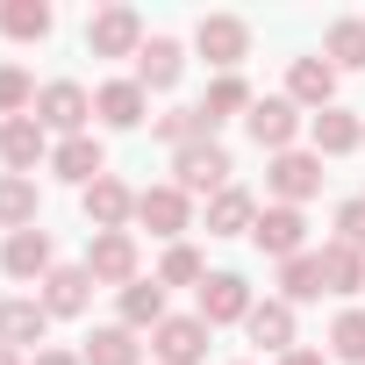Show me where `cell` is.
Instances as JSON below:
<instances>
[{
	"label": "cell",
	"instance_id": "obj_40",
	"mask_svg": "<svg viewBox=\"0 0 365 365\" xmlns=\"http://www.w3.org/2000/svg\"><path fill=\"white\" fill-rule=\"evenodd\" d=\"M358 201H365V194H358Z\"/></svg>",
	"mask_w": 365,
	"mask_h": 365
},
{
	"label": "cell",
	"instance_id": "obj_12",
	"mask_svg": "<svg viewBox=\"0 0 365 365\" xmlns=\"http://www.w3.org/2000/svg\"><path fill=\"white\" fill-rule=\"evenodd\" d=\"M287 101L294 108H315V115L336 108V65L329 58H294L287 65Z\"/></svg>",
	"mask_w": 365,
	"mask_h": 365
},
{
	"label": "cell",
	"instance_id": "obj_37",
	"mask_svg": "<svg viewBox=\"0 0 365 365\" xmlns=\"http://www.w3.org/2000/svg\"><path fill=\"white\" fill-rule=\"evenodd\" d=\"M29 365H86V358H79V351H36Z\"/></svg>",
	"mask_w": 365,
	"mask_h": 365
},
{
	"label": "cell",
	"instance_id": "obj_16",
	"mask_svg": "<svg viewBox=\"0 0 365 365\" xmlns=\"http://www.w3.org/2000/svg\"><path fill=\"white\" fill-rule=\"evenodd\" d=\"M43 329H51V308H43V301H29V294L0 301V344H8V351H29V344H43Z\"/></svg>",
	"mask_w": 365,
	"mask_h": 365
},
{
	"label": "cell",
	"instance_id": "obj_22",
	"mask_svg": "<svg viewBox=\"0 0 365 365\" xmlns=\"http://www.w3.org/2000/svg\"><path fill=\"white\" fill-rule=\"evenodd\" d=\"M244 329H251V344H265V351H294V308L287 301H258L251 315H244Z\"/></svg>",
	"mask_w": 365,
	"mask_h": 365
},
{
	"label": "cell",
	"instance_id": "obj_35",
	"mask_svg": "<svg viewBox=\"0 0 365 365\" xmlns=\"http://www.w3.org/2000/svg\"><path fill=\"white\" fill-rule=\"evenodd\" d=\"M329 351L351 358V365H365V308H344V315L329 322Z\"/></svg>",
	"mask_w": 365,
	"mask_h": 365
},
{
	"label": "cell",
	"instance_id": "obj_30",
	"mask_svg": "<svg viewBox=\"0 0 365 365\" xmlns=\"http://www.w3.org/2000/svg\"><path fill=\"white\" fill-rule=\"evenodd\" d=\"M150 129H158V143H172V150H187V143H208V136H215L201 108H165Z\"/></svg>",
	"mask_w": 365,
	"mask_h": 365
},
{
	"label": "cell",
	"instance_id": "obj_17",
	"mask_svg": "<svg viewBox=\"0 0 365 365\" xmlns=\"http://www.w3.org/2000/svg\"><path fill=\"white\" fill-rule=\"evenodd\" d=\"M179 72H187V51H179L172 36H150V43L136 51V86H143V93H165V86H179Z\"/></svg>",
	"mask_w": 365,
	"mask_h": 365
},
{
	"label": "cell",
	"instance_id": "obj_11",
	"mask_svg": "<svg viewBox=\"0 0 365 365\" xmlns=\"http://www.w3.org/2000/svg\"><path fill=\"white\" fill-rule=\"evenodd\" d=\"M258 301H251V279L244 272H208L201 279V322L215 329V322H244Z\"/></svg>",
	"mask_w": 365,
	"mask_h": 365
},
{
	"label": "cell",
	"instance_id": "obj_23",
	"mask_svg": "<svg viewBox=\"0 0 365 365\" xmlns=\"http://www.w3.org/2000/svg\"><path fill=\"white\" fill-rule=\"evenodd\" d=\"M0 230H36V179L22 172H0Z\"/></svg>",
	"mask_w": 365,
	"mask_h": 365
},
{
	"label": "cell",
	"instance_id": "obj_20",
	"mask_svg": "<svg viewBox=\"0 0 365 365\" xmlns=\"http://www.w3.org/2000/svg\"><path fill=\"white\" fill-rule=\"evenodd\" d=\"M251 230H258L251 187H222V194L208 201V237H251Z\"/></svg>",
	"mask_w": 365,
	"mask_h": 365
},
{
	"label": "cell",
	"instance_id": "obj_28",
	"mask_svg": "<svg viewBox=\"0 0 365 365\" xmlns=\"http://www.w3.org/2000/svg\"><path fill=\"white\" fill-rule=\"evenodd\" d=\"M322 58H329L336 72H365V22H358V15L329 22V36H322Z\"/></svg>",
	"mask_w": 365,
	"mask_h": 365
},
{
	"label": "cell",
	"instance_id": "obj_33",
	"mask_svg": "<svg viewBox=\"0 0 365 365\" xmlns=\"http://www.w3.org/2000/svg\"><path fill=\"white\" fill-rule=\"evenodd\" d=\"M279 287H287V308H294V301H315V294H322V265H315V251L287 258V265H279Z\"/></svg>",
	"mask_w": 365,
	"mask_h": 365
},
{
	"label": "cell",
	"instance_id": "obj_34",
	"mask_svg": "<svg viewBox=\"0 0 365 365\" xmlns=\"http://www.w3.org/2000/svg\"><path fill=\"white\" fill-rule=\"evenodd\" d=\"M201 279H208V265H201V251H194V244H172V251H165L158 287H201Z\"/></svg>",
	"mask_w": 365,
	"mask_h": 365
},
{
	"label": "cell",
	"instance_id": "obj_32",
	"mask_svg": "<svg viewBox=\"0 0 365 365\" xmlns=\"http://www.w3.org/2000/svg\"><path fill=\"white\" fill-rule=\"evenodd\" d=\"M36 93H43V86H36L22 65H0V115H8V122H15V115H36Z\"/></svg>",
	"mask_w": 365,
	"mask_h": 365
},
{
	"label": "cell",
	"instance_id": "obj_2",
	"mask_svg": "<svg viewBox=\"0 0 365 365\" xmlns=\"http://www.w3.org/2000/svg\"><path fill=\"white\" fill-rule=\"evenodd\" d=\"M143 43H150V36H143V15L122 8V0L86 15V51H93V58H136Z\"/></svg>",
	"mask_w": 365,
	"mask_h": 365
},
{
	"label": "cell",
	"instance_id": "obj_5",
	"mask_svg": "<svg viewBox=\"0 0 365 365\" xmlns=\"http://www.w3.org/2000/svg\"><path fill=\"white\" fill-rule=\"evenodd\" d=\"M86 115H93V93H86L79 79H51V86L36 93V122L58 129V136H86Z\"/></svg>",
	"mask_w": 365,
	"mask_h": 365
},
{
	"label": "cell",
	"instance_id": "obj_19",
	"mask_svg": "<svg viewBox=\"0 0 365 365\" xmlns=\"http://www.w3.org/2000/svg\"><path fill=\"white\" fill-rule=\"evenodd\" d=\"M308 136H315V158H344V150L365 143V122H358L351 108H322V115L308 122Z\"/></svg>",
	"mask_w": 365,
	"mask_h": 365
},
{
	"label": "cell",
	"instance_id": "obj_38",
	"mask_svg": "<svg viewBox=\"0 0 365 365\" xmlns=\"http://www.w3.org/2000/svg\"><path fill=\"white\" fill-rule=\"evenodd\" d=\"M279 365H329V358H322V351H308V344H294V351H287Z\"/></svg>",
	"mask_w": 365,
	"mask_h": 365
},
{
	"label": "cell",
	"instance_id": "obj_14",
	"mask_svg": "<svg viewBox=\"0 0 365 365\" xmlns=\"http://www.w3.org/2000/svg\"><path fill=\"white\" fill-rule=\"evenodd\" d=\"M51 172L65 179V187H79V194H86V187H93V179L108 172V150H101L93 136H65V143L51 150Z\"/></svg>",
	"mask_w": 365,
	"mask_h": 365
},
{
	"label": "cell",
	"instance_id": "obj_15",
	"mask_svg": "<svg viewBox=\"0 0 365 365\" xmlns=\"http://www.w3.org/2000/svg\"><path fill=\"white\" fill-rule=\"evenodd\" d=\"M86 222H93V230H129V222H136V194L122 187L115 172H101L93 187H86Z\"/></svg>",
	"mask_w": 365,
	"mask_h": 365
},
{
	"label": "cell",
	"instance_id": "obj_31",
	"mask_svg": "<svg viewBox=\"0 0 365 365\" xmlns=\"http://www.w3.org/2000/svg\"><path fill=\"white\" fill-rule=\"evenodd\" d=\"M201 115H208V129H215V122H230V115H251V86H244V72H222V79L208 86Z\"/></svg>",
	"mask_w": 365,
	"mask_h": 365
},
{
	"label": "cell",
	"instance_id": "obj_24",
	"mask_svg": "<svg viewBox=\"0 0 365 365\" xmlns=\"http://www.w3.org/2000/svg\"><path fill=\"white\" fill-rule=\"evenodd\" d=\"M0 265H8L15 279H43V272H51V237H43V230H15L8 251H0Z\"/></svg>",
	"mask_w": 365,
	"mask_h": 365
},
{
	"label": "cell",
	"instance_id": "obj_10",
	"mask_svg": "<svg viewBox=\"0 0 365 365\" xmlns=\"http://www.w3.org/2000/svg\"><path fill=\"white\" fill-rule=\"evenodd\" d=\"M244 129H251V143L258 150H294V129H301V108L287 101V93H272V101H251V115H244Z\"/></svg>",
	"mask_w": 365,
	"mask_h": 365
},
{
	"label": "cell",
	"instance_id": "obj_25",
	"mask_svg": "<svg viewBox=\"0 0 365 365\" xmlns=\"http://www.w3.org/2000/svg\"><path fill=\"white\" fill-rule=\"evenodd\" d=\"M315 265H322V294H358V287H365V258H358L351 244H322Z\"/></svg>",
	"mask_w": 365,
	"mask_h": 365
},
{
	"label": "cell",
	"instance_id": "obj_39",
	"mask_svg": "<svg viewBox=\"0 0 365 365\" xmlns=\"http://www.w3.org/2000/svg\"><path fill=\"white\" fill-rule=\"evenodd\" d=\"M0 365H22V351H8V344H0Z\"/></svg>",
	"mask_w": 365,
	"mask_h": 365
},
{
	"label": "cell",
	"instance_id": "obj_6",
	"mask_svg": "<svg viewBox=\"0 0 365 365\" xmlns=\"http://www.w3.org/2000/svg\"><path fill=\"white\" fill-rule=\"evenodd\" d=\"M265 187H272L279 208H301L308 194H322V158L315 150H279L272 172H265Z\"/></svg>",
	"mask_w": 365,
	"mask_h": 365
},
{
	"label": "cell",
	"instance_id": "obj_7",
	"mask_svg": "<svg viewBox=\"0 0 365 365\" xmlns=\"http://www.w3.org/2000/svg\"><path fill=\"white\" fill-rule=\"evenodd\" d=\"M251 244H258L265 258H279V265H287V258H301V251H308V215L272 201V208H258V230H251Z\"/></svg>",
	"mask_w": 365,
	"mask_h": 365
},
{
	"label": "cell",
	"instance_id": "obj_29",
	"mask_svg": "<svg viewBox=\"0 0 365 365\" xmlns=\"http://www.w3.org/2000/svg\"><path fill=\"white\" fill-rule=\"evenodd\" d=\"M51 0H8V8H0V29H8L15 43H43L51 36Z\"/></svg>",
	"mask_w": 365,
	"mask_h": 365
},
{
	"label": "cell",
	"instance_id": "obj_4",
	"mask_svg": "<svg viewBox=\"0 0 365 365\" xmlns=\"http://www.w3.org/2000/svg\"><path fill=\"white\" fill-rule=\"evenodd\" d=\"M194 51H201L215 72H237V65L251 58V22H244V15H201Z\"/></svg>",
	"mask_w": 365,
	"mask_h": 365
},
{
	"label": "cell",
	"instance_id": "obj_3",
	"mask_svg": "<svg viewBox=\"0 0 365 365\" xmlns=\"http://www.w3.org/2000/svg\"><path fill=\"white\" fill-rule=\"evenodd\" d=\"M136 265H143V258H136V237H129V230H93V237H86V272H93V287H129V279H143Z\"/></svg>",
	"mask_w": 365,
	"mask_h": 365
},
{
	"label": "cell",
	"instance_id": "obj_21",
	"mask_svg": "<svg viewBox=\"0 0 365 365\" xmlns=\"http://www.w3.org/2000/svg\"><path fill=\"white\" fill-rule=\"evenodd\" d=\"M86 301H93V272L86 265H51L43 272V308L51 315H79Z\"/></svg>",
	"mask_w": 365,
	"mask_h": 365
},
{
	"label": "cell",
	"instance_id": "obj_8",
	"mask_svg": "<svg viewBox=\"0 0 365 365\" xmlns=\"http://www.w3.org/2000/svg\"><path fill=\"white\" fill-rule=\"evenodd\" d=\"M150 351H158V365H201L208 358V322L201 315H165L150 329Z\"/></svg>",
	"mask_w": 365,
	"mask_h": 365
},
{
	"label": "cell",
	"instance_id": "obj_9",
	"mask_svg": "<svg viewBox=\"0 0 365 365\" xmlns=\"http://www.w3.org/2000/svg\"><path fill=\"white\" fill-rule=\"evenodd\" d=\"M136 222H143L150 237H172V244H179V230H194V194H179V187H143V194H136Z\"/></svg>",
	"mask_w": 365,
	"mask_h": 365
},
{
	"label": "cell",
	"instance_id": "obj_27",
	"mask_svg": "<svg viewBox=\"0 0 365 365\" xmlns=\"http://www.w3.org/2000/svg\"><path fill=\"white\" fill-rule=\"evenodd\" d=\"M165 322V287L158 279H129L122 287V329H158Z\"/></svg>",
	"mask_w": 365,
	"mask_h": 365
},
{
	"label": "cell",
	"instance_id": "obj_18",
	"mask_svg": "<svg viewBox=\"0 0 365 365\" xmlns=\"http://www.w3.org/2000/svg\"><path fill=\"white\" fill-rule=\"evenodd\" d=\"M143 108H150V93H143L136 79H108V86L93 93V115H101L108 129H136V122H143Z\"/></svg>",
	"mask_w": 365,
	"mask_h": 365
},
{
	"label": "cell",
	"instance_id": "obj_13",
	"mask_svg": "<svg viewBox=\"0 0 365 365\" xmlns=\"http://www.w3.org/2000/svg\"><path fill=\"white\" fill-rule=\"evenodd\" d=\"M51 150V129L36 122V115H15V122H0V158H8V172H36V158Z\"/></svg>",
	"mask_w": 365,
	"mask_h": 365
},
{
	"label": "cell",
	"instance_id": "obj_26",
	"mask_svg": "<svg viewBox=\"0 0 365 365\" xmlns=\"http://www.w3.org/2000/svg\"><path fill=\"white\" fill-rule=\"evenodd\" d=\"M86 365H143V344H136V329H122V322H108V329H93L86 336V351H79Z\"/></svg>",
	"mask_w": 365,
	"mask_h": 365
},
{
	"label": "cell",
	"instance_id": "obj_36",
	"mask_svg": "<svg viewBox=\"0 0 365 365\" xmlns=\"http://www.w3.org/2000/svg\"><path fill=\"white\" fill-rule=\"evenodd\" d=\"M336 244H351V251L365 258V201H344V208H336Z\"/></svg>",
	"mask_w": 365,
	"mask_h": 365
},
{
	"label": "cell",
	"instance_id": "obj_1",
	"mask_svg": "<svg viewBox=\"0 0 365 365\" xmlns=\"http://www.w3.org/2000/svg\"><path fill=\"white\" fill-rule=\"evenodd\" d=\"M172 172H179V179H172L179 194H208V201H215L222 187H237V179H230L237 165H230V150H222L215 136H208V143H187V150H172Z\"/></svg>",
	"mask_w": 365,
	"mask_h": 365
}]
</instances>
